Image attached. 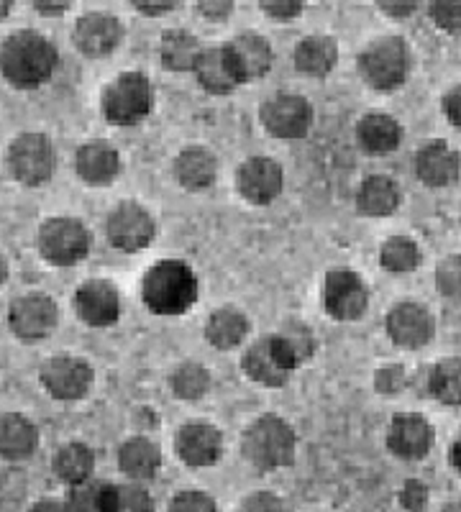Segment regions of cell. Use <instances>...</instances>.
I'll use <instances>...</instances> for the list:
<instances>
[{"mask_svg": "<svg viewBox=\"0 0 461 512\" xmlns=\"http://www.w3.org/2000/svg\"><path fill=\"white\" fill-rule=\"evenodd\" d=\"M59 67V49L44 34L21 29L0 41V75L16 90H39Z\"/></svg>", "mask_w": 461, "mask_h": 512, "instance_id": "cell-1", "label": "cell"}, {"mask_svg": "<svg viewBox=\"0 0 461 512\" xmlns=\"http://www.w3.org/2000/svg\"><path fill=\"white\" fill-rule=\"evenodd\" d=\"M198 277L180 259H164L146 269L141 280V300L154 315H182L198 300Z\"/></svg>", "mask_w": 461, "mask_h": 512, "instance_id": "cell-2", "label": "cell"}, {"mask_svg": "<svg viewBox=\"0 0 461 512\" xmlns=\"http://www.w3.org/2000/svg\"><path fill=\"white\" fill-rule=\"evenodd\" d=\"M241 454L257 472H277L292 466L298 454V433L285 418L264 413L246 425L241 436Z\"/></svg>", "mask_w": 461, "mask_h": 512, "instance_id": "cell-3", "label": "cell"}, {"mask_svg": "<svg viewBox=\"0 0 461 512\" xmlns=\"http://www.w3.org/2000/svg\"><path fill=\"white\" fill-rule=\"evenodd\" d=\"M356 64H359V75L369 88L377 93H395L410 80L413 52H410L408 41L400 36H382L362 49Z\"/></svg>", "mask_w": 461, "mask_h": 512, "instance_id": "cell-4", "label": "cell"}, {"mask_svg": "<svg viewBox=\"0 0 461 512\" xmlns=\"http://www.w3.org/2000/svg\"><path fill=\"white\" fill-rule=\"evenodd\" d=\"M154 108L152 80L144 72H123L103 88L100 111L111 126L131 128L149 118Z\"/></svg>", "mask_w": 461, "mask_h": 512, "instance_id": "cell-5", "label": "cell"}, {"mask_svg": "<svg viewBox=\"0 0 461 512\" xmlns=\"http://www.w3.org/2000/svg\"><path fill=\"white\" fill-rule=\"evenodd\" d=\"M93 236L88 226L70 216H52L36 231V249L52 267H75L90 254Z\"/></svg>", "mask_w": 461, "mask_h": 512, "instance_id": "cell-6", "label": "cell"}, {"mask_svg": "<svg viewBox=\"0 0 461 512\" xmlns=\"http://www.w3.org/2000/svg\"><path fill=\"white\" fill-rule=\"evenodd\" d=\"M6 164L16 182L24 187H41L52 180L57 169V152L47 134L24 131L8 144Z\"/></svg>", "mask_w": 461, "mask_h": 512, "instance_id": "cell-7", "label": "cell"}, {"mask_svg": "<svg viewBox=\"0 0 461 512\" xmlns=\"http://www.w3.org/2000/svg\"><path fill=\"white\" fill-rule=\"evenodd\" d=\"M39 382L57 402H80L93 390L95 369L82 356L54 354L41 364Z\"/></svg>", "mask_w": 461, "mask_h": 512, "instance_id": "cell-8", "label": "cell"}, {"mask_svg": "<svg viewBox=\"0 0 461 512\" xmlns=\"http://www.w3.org/2000/svg\"><path fill=\"white\" fill-rule=\"evenodd\" d=\"M59 326V308L47 292H24L8 305V328L21 344L47 341Z\"/></svg>", "mask_w": 461, "mask_h": 512, "instance_id": "cell-9", "label": "cell"}, {"mask_svg": "<svg viewBox=\"0 0 461 512\" xmlns=\"http://www.w3.org/2000/svg\"><path fill=\"white\" fill-rule=\"evenodd\" d=\"M259 121H262L264 131L275 139H303L313 126V105L303 95L277 93L262 103Z\"/></svg>", "mask_w": 461, "mask_h": 512, "instance_id": "cell-10", "label": "cell"}, {"mask_svg": "<svg viewBox=\"0 0 461 512\" xmlns=\"http://www.w3.org/2000/svg\"><path fill=\"white\" fill-rule=\"evenodd\" d=\"M108 244L123 254L144 251L157 236L154 216L139 203H121L108 213L106 221Z\"/></svg>", "mask_w": 461, "mask_h": 512, "instance_id": "cell-11", "label": "cell"}, {"mask_svg": "<svg viewBox=\"0 0 461 512\" xmlns=\"http://www.w3.org/2000/svg\"><path fill=\"white\" fill-rule=\"evenodd\" d=\"M321 303L333 320H359L369 308V290L351 269H331L323 280Z\"/></svg>", "mask_w": 461, "mask_h": 512, "instance_id": "cell-12", "label": "cell"}, {"mask_svg": "<svg viewBox=\"0 0 461 512\" xmlns=\"http://www.w3.org/2000/svg\"><path fill=\"white\" fill-rule=\"evenodd\" d=\"M241 369H244L246 377L254 384H262V387H285L290 382L292 372H295V364L290 361V356L285 354L282 344L277 341L275 333L259 338L246 349L244 359H241Z\"/></svg>", "mask_w": 461, "mask_h": 512, "instance_id": "cell-13", "label": "cell"}, {"mask_svg": "<svg viewBox=\"0 0 461 512\" xmlns=\"http://www.w3.org/2000/svg\"><path fill=\"white\" fill-rule=\"evenodd\" d=\"M390 454L403 461H421L433 451L436 428L421 413H397L392 415L385 436Z\"/></svg>", "mask_w": 461, "mask_h": 512, "instance_id": "cell-14", "label": "cell"}, {"mask_svg": "<svg viewBox=\"0 0 461 512\" xmlns=\"http://www.w3.org/2000/svg\"><path fill=\"white\" fill-rule=\"evenodd\" d=\"M385 328L397 349L415 351L433 341V336H436V318H433V313L426 305L405 300V303H397L387 313Z\"/></svg>", "mask_w": 461, "mask_h": 512, "instance_id": "cell-15", "label": "cell"}, {"mask_svg": "<svg viewBox=\"0 0 461 512\" xmlns=\"http://www.w3.org/2000/svg\"><path fill=\"white\" fill-rule=\"evenodd\" d=\"M285 187V169L272 157H249L236 169V190L251 205L275 203Z\"/></svg>", "mask_w": 461, "mask_h": 512, "instance_id": "cell-16", "label": "cell"}, {"mask_svg": "<svg viewBox=\"0 0 461 512\" xmlns=\"http://www.w3.org/2000/svg\"><path fill=\"white\" fill-rule=\"evenodd\" d=\"M72 310L90 328H108L121 318V292L108 280L82 282L72 295Z\"/></svg>", "mask_w": 461, "mask_h": 512, "instance_id": "cell-17", "label": "cell"}, {"mask_svg": "<svg viewBox=\"0 0 461 512\" xmlns=\"http://www.w3.org/2000/svg\"><path fill=\"white\" fill-rule=\"evenodd\" d=\"M123 41V24L111 13L90 11L77 18L72 29V44L88 59L111 57Z\"/></svg>", "mask_w": 461, "mask_h": 512, "instance_id": "cell-18", "label": "cell"}, {"mask_svg": "<svg viewBox=\"0 0 461 512\" xmlns=\"http://www.w3.org/2000/svg\"><path fill=\"white\" fill-rule=\"evenodd\" d=\"M195 80L205 93L231 95L239 85H244L246 77L231 44H221V47L203 49L195 64Z\"/></svg>", "mask_w": 461, "mask_h": 512, "instance_id": "cell-19", "label": "cell"}, {"mask_svg": "<svg viewBox=\"0 0 461 512\" xmlns=\"http://www.w3.org/2000/svg\"><path fill=\"white\" fill-rule=\"evenodd\" d=\"M175 454L180 456L182 464L193 469L218 464L223 454V433L213 423L193 420L175 433Z\"/></svg>", "mask_w": 461, "mask_h": 512, "instance_id": "cell-20", "label": "cell"}, {"mask_svg": "<svg viewBox=\"0 0 461 512\" xmlns=\"http://www.w3.org/2000/svg\"><path fill=\"white\" fill-rule=\"evenodd\" d=\"M461 175V154L444 139L423 144L415 154V177L431 190L451 187Z\"/></svg>", "mask_w": 461, "mask_h": 512, "instance_id": "cell-21", "label": "cell"}, {"mask_svg": "<svg viewBox=\"0 0 461 512\" xmlns=\"http://www.w3.org/2000/svg\"><path fill=\"white\" fill-rule=\"evenodd\" d=\"M121 154L103 139L85 141L75 152V175L90 187H108L121 175Z\"/></svg>", "mask_w": 461, "mask_h": 512, "instance_id": "cell-22", "label": "cell"}, {"mask_svg": "<svg viewBox=\"0 0 461 512\" xmlns=\"http://www.w3.org/2000/svg\"><path fill=\"white\" fill-rule=\"evenodd\" d=\"M400 141H403V126L390 113H367L356 123V144L362 146L369 157H387L397 152Z\"/></svg>", "mask_w": 461, "mask_h": 512, "instance_id": "cell-23", "label": "cell"}, {"mask_svg": "<svg viewBox=\"0 0 461 512\" xmlns=\"http://www.w3.org/2000/svg\"><path fill=\"white\" fill-rule=\"evenodd\" d=\"M172 175H175L177 185L185 187L187 192L208 190L218 177L216 154L205 146H187L175 157Z\"/></svg>", "mask_w": 461, "mask_h": 512, "instance_id": "cell-24", "label": "cell"}, {"mask_svg": "<svg viewBox=\"0 0 461 512\" xmlns=\"http://www.w3.org/2000/svg\"><path fill=\"white\" fill-rule=\"evenodd\" d=\"M39 448V428L24 413L0 415V459L24 461Z\"/></svg>", "mask_w": 461, "mask_h": 512, "instance_id": "cell-25", "label": "cell"}, {"mask_svg": "<svg viewBox=\"0 0 461 512\" xmlns=\"http://www.w3.org/2000/svg\"><path fill=\"white\" fill-rule=\"evenodd\" d=\"M118 469L129 482H149L162 469V451L157 443L144 436L126 438L118 448Z\"/></svg>", "mask_w": 461, "mask_h": 512, "instance_id": "cell-26", "label": "cell"}, {"mask_svg": "<svg viewBox=\"0 0 461 512\" xmlns=\"http://www.w3.org/2000/svg\"><path fill=\"white\" fill-rule=\"evenodd\" d=\"M295 67L305 77H328L339 62V44L333 36L313 34L295 44Z\"/></svg>", "mask_w": 461, "mask_h": 512, "instance_id": "cell-27", "label": "cell"}, {"mask_svg": "<svg viewBox=\"0 0 461 512\" xmlns=\"http://www.w3.org/2000/svg\"><path fill=\"white\" fill-rule=\"evenodd\" d=\"M403 203V192L392 177L372 175L356 190V210L367 218L392 216Z\"/></svg>", "mask_w": 461, "mask_h": 512, "instance_id": "cell-28", "label": "cell"}, {"mask_svg": "<svg viewBox=\"0 0 461 512\" xmlns=\"http://www.w3.org/2000/svg\"><path fill=\"white\" fill-rule=\"evenodd\" d=\"M249 318H246L244 310L239 308H218L208 315V323H205V338L208 344L218 351H231L236 346H241L249 336Z\"/></svg>", "mask_w": 461, "mask_h": 512, "instance_id": "cell-29", "label": "cell"}, {"mask_svg": "<svg viewBox=\"0 0 461 512\" xmlns=\"http://www.w3.org/2000/svg\"><path fill=\"white\" fill-rule=\"evenodd\" d=\"M52 472L67 487H77L93 479L95 451L82 441H70L59 448L52 459Z\"/></svg>", "mask_w": 461, "mask_h": 512, "instance_id": "cell-30", "label": "cell"}, {"mask_svg": "<svg viewBox=\"0 0 461 512\" xmlns=\"http://www.w3.org/2000/svg\"><path fill=\"white\" fill-rule=\"evenodd\" d=\"M203 47L195 34L187 29H167L159 39V59L164 70L170 72H195Z\"/></svg>", "mask_w": 461, "mask_h": 512, "instance_id": "cell-31", "label": "cell"}, {"mask_svg": "<svg viewBox=\"0 0 461 512\" xmlns=\"http://www.w3.org/2000/svg\"><path fill=\"white\" fill-rule=\"evenodd\" d=\"M228 44H231L236 59H239L246 82L262 80L264 75H269L272 62H275V52H272V44L262 34L244 31V34L234 36Z\"/></svg>", "mask_w": 461, "mask_h": 512, "instance_id": "cell-32", "label": "cell"}, {"mask_svg": "<svg viewBox=\"0 0 461 512\" xmlns=\"http://www.w3.org/2000/svg\"><path fill=\"white\" fill-rule=\"evenodd\" d=\"M428 392L446 408H461V356H446L428 372Z\"/></svg>", "mask_w": 461, "mask_h": 512, "instance_id": "cell-33", "label": "cell"}, {"mask_svg": "<svg viewBox=\"0 0 461 512\" xmlns=\"http://www.w3.org/2000/svg\"><path fill=\"white\" fill-rule=\"evenodd\" d=\"M67 510L70 512H113L116 502V482L90 479L85 484L67 489Z\"/></svg>", "mask_w": 461, "mask_h": 512, "instance_id": "cell-34", "label": "cell"}, {"mask_svg": "<svg viewBox=\"0 0 461 512\" xmlns=\"http://www.w3.org/2000/svg\"><path fill=\"white\" fill-rule=\"evenodd\" d=\"M423 264V251L410 236H392L380 246V267L390 274H410Z\"/></svg>", "mask_w": 461, "mask_h": 512, "instance_id": "cell-35", "label": "cell"}, {"mask_svg": "<svg viewBox=\"0 0 461 512\" xmlns=\"http://www.w3.org/2000/svg\"><path fill=\"white\" fill-rule=\"evenodd\" d=\"M275 336L295 367H300V364H305V361H310L316 356V333H313V328H310L308 323H303V320H287V323H282L280 331H277Z\"/></svg>", "mask_w": 461, "mask_h": 512, "instance_id": "cell-36", "label": "cell"}, {"mask_svg": "<svg viewBox=\"0 0 461 512\" xmlns=\"http://www.w3.org/2000/svg\"><path fill=\"white\" fill-rule=\"evenodd\" d=\"M172 392L185 402H198L211 390V372L198 361H182L170 377Z\"/></svg>", "mask_w": 461, "mask_h": 512, "instance_id": "cell-37", "label": "cell"}, {"mask_svg": "<svg viewBox=\"0 0 461 512\" xmlns=\"http://www.w3.org/2000/svg\"><path fill=\"white\" fill-rule=\"evenodd\" d=\"M436 290L451 303H461V254H449L436 264Z\"/></svg>", "mask_w": 461, "mask_h": 512, "instance_id": "cell-38", "label": "cell"}, {"mask_svg": "<svg viewBox=\"0 0 461 512\" xmlns=\"http://www.w3.org/2000/svg\"><path fill=\"white\" fill-rule=\"evenodd\" d=\"M113 512H154L152 495L146 492L144 484L123 482L116 484V502Z\"/></svg>", "mask_w": 461, "mask_h": 512, "instance_id": "cell-39", "label": "cell"}, {"mask_svg": "<svg viewBox=\"0 0 461 512\" xmlns=\"http://www.w3.org/2000/svg\"><path fill=\"white\" fill-rule=\"evenodd\" d=\"M428 16L436 24V29L451 36L461 34V0H431Z\"/></svg>", "mask_w": 461, "mask_h": 512, "instance_id": "cell-40", "label": "cell"}, {"mask_svg": "<svg viewBox=\"0 0 461 512\" xmlns=\"http://www.w3.org/2000/svg\"><path fill=\"white\" fill-rule=\"evenodd\" d=\"M410 384V374L403 364H385L374 372V390L380 395H400Z\"/></svg>", "mask_w": 461, "mask_h": 512, "instance_id": "cell-41", "label": "cell"}, {"mask_svg": "<svg viewBox=\"0 0 461 512\" xmlns=\"http://www.w3.org/2000/svg\"><path fill=\"white\" fill-rule=\"evenodd\" d=\"M170 512H218V505L208 492L185 489L170 500Z\"/></svg>", "mask_w": 461, "mask_h": 512, "instance_id": "cell-42", "label": "cell"}, {"mask_svg": "<svg viewBox=\"0 0 461 512\" xmlns=\"http://www.w3.org/2000/svg\"><path fill=\"white\" fill-rule=\"evenodd\" d=\"M428 497H431V492L421 479H408L397 492V502L405 512H423L428 507Z\"/></svg>", "mask_w": 461, "mask_h": 512, "instance_id": "cell-43", "label": "cell"}, {"mask_svg": "<svg viewBox=\"0 0 461 512\" xmlns=\"http://www.w3.org/2000/svg\"><path fill=\"white\" fill-rule=\"evenodd\" d=\"M259 8L275 21H292L303 13V3L300 0H259Z\"/></svg>", "mask_w": 461, "mask_h": 512, "instance_id": "cell-44", "label": "cell"}, {"mask_svg": "<svg viewBox=\"0 0 461 512\" xmlns=\"http://www.w3.org/2000/svg\"><path fill=\"white\" fill-rule=\"evenodd\" d=\"M239 512H282V500L275 492H251L241 502Z\"/></svg>", "mask_w": 461, "mask_h": 512, "instance_id": "cell-45", "label": "cell"}, {"mask_svg": "<svg viewBox=\"0 0 461 512\" xmlns=\"http://www.w3.org/2000/svg\"><path fill=\"white\" fill-rule=\"evenodd\" d=\"M441 108H444L446 121L461 131V82L459 85H454V88L446 90L444 100H441Z\"/></svg>", "mask_w": 461, "mask_h": 512, "instance_id": "cell-46", "label": "cell"}, {"mask_svg": "<svg viewBox=\"0 0 461 512\" xmlns=\"http://www.w3.org/2000/svg\"><path fill=\"white\" fill-rule=\"evenodd\" d=\"M198 13L208 21H226L231 13H234V3L231 0H200Z\"/></svg>", "mask_w": 461, "mask_h": 512, "instance_id": "cell-47", "label": "cell"}, {"mask_svg": "<svg viewBox=\"0 0 461 512\" xmlns=\"http://www.w3.org/2000/svg\"><path fill=\"white\" fill-rule=\"evenodd\" d=\"M377 6L382 8V13L390 18H397V21H403V18H410L415 11H418V3L413 0H380Z\"/></svg>", "mask_w": 461, "mask_h": 512, "instance_id": "cell-48", "label": "cell"}, {"mask_svg": "<svg viewBox=\"0 0 461 512\" xmlns=\"http://www.w3.org/2000/svg\"><path fill=\"white\" fill-rule=\"evenodd\" d=\"M134 8L144 16H164V13H172L175 8H180L177 0H134Z\"/></svg>", "mask_w": 461, "mask_h": 512, "instance_id": "cell-49", "label": "cell"}, {"mask_svg": "<svg viewBox=\"0 0 461 512\" xmlns=\"http://www.w3.org/2000/svg\"><path fill=\"white\" fill-rule=\"evenodd\" d=\"M70 8V0H59V3H54V0H36L34 3V11L41 13V16H65Z\"/></svg>", "mask_w": 461, "mask_h": 512, "instance_id": "cell-50", "label": "cell"}, {"mask_svg": "<svg viewBox=\"0 0 461 512\" xmlns=\"http://www.w3.org/2000/svg\"><path fill=\"white\" fill-rule=\"evenodd\" d=\"M29 512H70L67 510L65 500H57V497H41L34 505L29 507Z\"/></svg>", "mask_w": 461, "mask_h": 512, "instance_id": "cell-51", "label": "cell"}, {"mask_svg": "<svg viewBox=\"0 0 461 512\" xmlns=\"http://www.w3.org/2000/svg\"><path fill=\"white\" fill-rule=\"evenodd\" d=\"M449 461L454 466V472L461 477V431L456 433L454 443H451V451H449Z\"/></svg>", "mask_w": 461, "mask_h": 512, "instance_id": "cell-52", "label": "cell"}, {"mask_svg": "<svg viewBox=\"0 0 461 512\" xmlns=\"http://www.w3.org/2000/svg\"><path fill=\"white\" fill-rule=\"evenodd\" d=\"M8 274H11V267H8L6 254L0 251V287H3V285H6V282H8Z\"/></svg>", "mask_w": 461, "mask_h": 512, "instance_id": "cell-53", "label": "cell"}, {"mask_svg": "<svg viewBox=\"0 0 461 512\" xmlns=\"http://www.w3.org/2000/svg\"><path fill=\"white\" fill-rule=\"evenodd\" d=\"M441 512H461V495L451 497V500L446 502L444 510H441Z\"/></svg>", "mask_w": 461, "mask_h": 512, "instance_id": "cell-54", "label": "cell"}, {"mask_svg": "<svg viewBox=\"0 0 461 512\" xmlns=\"http://www.w3.org/2000/svg\"><path fill=\"white\" fill-rule=\"evenodd\" d=\"M11 8H13V3H8V0H0V21H6V18L11 16Z\"/></svg>", "mask_w": 461, "mask_h": 512, "instance_id": "cell-55", "label": "cell"}]
</instances>
